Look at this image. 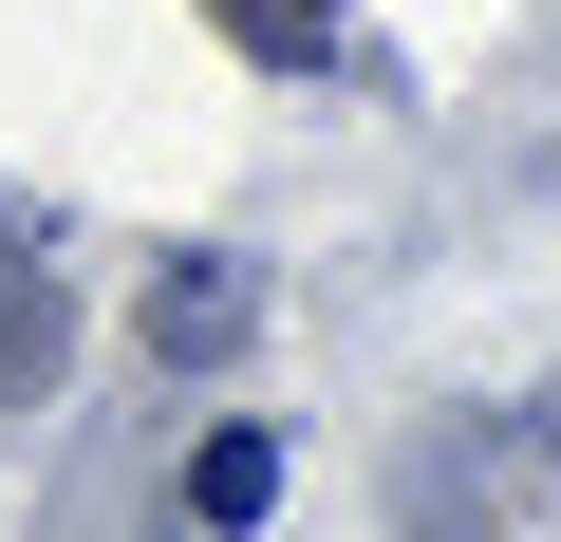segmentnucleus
<instances>
[{
	"label": "nucleus",
	"mask_w": 561,
	"mask_h": 542,
	"mask_svg": "<svg viewBox=\"0 0 561 542\" xmlns=\"http://www.w3.org/2000/svg\"><path fill=\"white\" fill-rule=\"evenodd\" d=\"M57 356H76V300H57V262L0 224V393H57Z\"/></svg>",
	"instance_id": "nucleus-1"
},
{
	"label": "nucleus",
	"mask_w": 561,
	"mask_h": 542,
	"mask_svg": "<svg viewBox=\"0 0 561 542\" xmlns=\"http://www.w3.org/2000/svg\"><path fill=\"white\" fill-rule=\"evenodd\" d=\"M243 319H262L243 262H169V281H150V356H169V374H187V356H243Z\"/></svg>",
	"instance_id": "nucleus-2"
},
{
	"label": "nucleus",
	"mask_w": 561,
	"mask_h": 542,
	"mask_svg": "<svg viewBox=\"0 0 561 542\" xmlns=\"http://www.w3.org/2000/svg\"><path fill=\"white\" fill-rule=\"evenodd\" d=\"M206 20H225L243 57H337V20H356V0H206Z\"/></svg>",
	"instance_id": "nucleus-3"
},
{
	"label": "nucleus",
	"mask_w": 561,
	"mask_h": 542,
	"mask_svg": "<svg viewBox=\"0 0 561 542\" xmlns=\"http://www.w3.org/2000/svg\"><path fill=\"white\" fill-rule=\"evenodd\" d=\"M187 486H206V523H262V486H280V449H262V430H206V468H187Z\"/></svg>",
	"instance_id": "nucleus-4"
}]
</instances>
